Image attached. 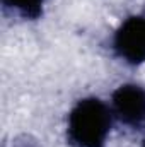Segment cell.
Instances as JSON below:
<instances>
[{"label":"cell","instance_id":"obj_1","mask_svg":"<svg viewBox=\"0 0 145 147\" xmlns=\"http://www.w3.org/2000/svg\"><path fill=\"white\" fill-rule=\"evenodd\" d=\"M111 130V111L97 98L75 105L68 116V139L75 147H104Z\"/></svg>","mask_w":145,"mask_h":147},{"label":"cell","instance_id":"obj_5","mask_svg":"<svg viewBox=\"0 0 145 147\" xmlns=\"http://www.w3.org/2000/svg\"><path fill=\"white\" fill-rule=\"evenodd\" d=\"M144 147H145V142H144Z\"/></svg>","mask_w":145,"mask_h":147},{"label":"cell","instance_id":"obj_2","mask_svg":"<svg viewBox=\"0 0 145 147\" xmlns=\"http://www.w3.org/2000/svg\"><path fill=\"white\" fill-rule=\"evenodd\" d=\"M113 48L128 63L145 62V16L128 17L114 33Z\"/></svg>","mask_w":145,"mask_h":147},{"label":"cell","instance_id":"obj_3","mask_svg":"<svg viewBox=\"0 0 145 147\" xmlns=\"http://www.w3.org/2000/svg\"><path fill=\"white\" fill-rule=\"evenodd\" d=\"M113 113L125 125H142L145 121V89L137 84L119 86L113 92Z\"/></svg>","mask_w":145,"mask_h":147},{"label":"cell","instance_id":"obj_4","mask_svg":"<svg viewBox=\"0 0 145 147\" xmlns=\"http://www.w3.org/2000/svg\"><path fill=\"white\" fill-rule=\"evenodd\" d=\"M2 2L7 9L17 12L24 19L39 17L43 12V5H44V0H2Z\"/></svg>","mask_w":145,"mask_h":147}]
</instances>
